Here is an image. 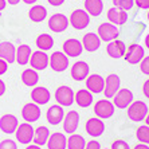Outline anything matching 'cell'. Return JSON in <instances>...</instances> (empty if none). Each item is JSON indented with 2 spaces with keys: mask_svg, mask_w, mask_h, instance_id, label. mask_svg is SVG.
<instances>
[{
  "mask_svg": "<svg viewBox=\"0 0 149 149\" xmlns=\"http://www.w3.org/2000/svg\"><path fill=\"white\" fill-rule=\"evenodd\" d=\"M140 69L145 75H149V56H144V59L140 62Z\"/></svg>",
  "mask_w": 149,
  "mask_h": 149,
  "instance_id": "74e56055",
  "label": "cell"
},
{
  "mask_svg": "<svg viewBox=\"0 0 149 149\" xmlns=\"http://www.w3.org/2000/svg\"><path fill=\"white\" fill-rule=\"evenodd\" d=\"M85 149H101V145H100V142H98L97 140H91V141H89L86 144Z\"/></svg>",
  "mask_w": 149,
  "mask_h": 149,
  "instance_id": "60d3db41",
  "label": "cell"
},
{
  "mask_svg": "<svg viewBox=\"0 0 149 149\" xmlns=\"http://www.w3.org/2000/svg\"><path fill=\"white\" fill-rule=\"evenodd\" d=\"M134 149H149V146L146 144H139V145H136Z\"/></svg>",
  "mask_w": 149,
  "mask_h": 149,
  "instance_id": "bcb514c9",
  "label": "cell"
},
{
  "mask_svg": "<svg viewBox=\"0 0 149 149\" xmlns=\"http://www.w3.org/2000/svg\"><path fill=\"white\" fill-rule=\"evenodd\" d=\"M19 1H20V0H7V3H10L11 6H16Z\"/></svg>",
  "mask_w": 149,
  "mask_h": 149,
  "instance_id": "c3c4849f",
  "label": "cell"
},
{
  "mask_svg": "<svg viewBox=\"0 0 149 149\" xmlns=\"http://www.w3.org/2000/svg\"><path fill=\"white\" fill-rule=\"evenodd\" d=\"M34 132H35V129L32 128V125L28 124V122H24V124H20L17 126L15 136H16V140L20 144L28 145L34 140Z\"/></svg>",
  "mask_w": 149,
  "mask_h": 149,
  "instance_id": "8992f818",
  "label": "cell"
},
{
  "mask_svg": "<svg viewBox=\"0 0 149 149\" xmlns=\"http://www.w3.org/2000/svg\"><path fill=\"white\" fill-rule=\"evenodd\" d=\"M145 46H146V49H149V34L145 36Z\"/></svg>",
  "mask_w": 149,
  "mask_h": 149,
  "instance_id": "816d5d0a",
  "label": "cell"
},
{
  "mask_svg": "<svg viewBox=\"0 0 149 149\" xmlns=\"http://www.w3.org/2000/svg\"><path fill=\"white\" fill-rule=\"evenodd\" d=\"M136 6L142 10H149V0H134Z\"/></svg>",
  "mask_w": 149,
  "mask_h": 149,
  "instance_id": "ab89813d",
  "label": "cell"
},
{
  "mask_svg": "<svg viewBox=\"0 0 149 149\" xmlns=\"http://www.w3.org/2000/svg\"><path fill=\"white\" fill-rule=\"evenodd\" d=\"M46 118L49 124L51 125H59L61 122L65 120V111L61 105H52L50 106L47 113H46Z\"/></svg>",
  "mask_w": 149,
  "mask_h": 149,
  "instance_id": "44dd1931",
  "label": "cell"
},
{
  "mask_svg": "<svg viewBox=\"0 0 149 149\" xmlns=\"http://www.w3.org/2000/svg\"><path fill=\"white\" fill-rule=\"evenodd\" d=\"M86 132L89 136L91 137H100V136L104 134L105 132V124L101 118H89L86 122Z\"/></svg>",
  "mask_w": 149,
  "mask_h": 149,
  "instance_id": "9a60e30c",
  "label": "cell"
},
{
  "mask_svg": "<svg viewBox=\"0 0 149 149\" xmlns=\"http://www.w3.org/2000/svg\"><path fill=\"white\" fill-rule=\"evenodd\" d=\"M36 46L40 51H49L54 46V39L49 34H40L36 38Z\"/></svg>",
  "mask_w": 149,
  "mask_h": 149,
  "instance_id": "d6a6232c",
  "label": "cell"
},
{
  "mask_svg": "<svg viewBox=\"0 0 149 149\" xmlns=\"http://www.w3.org/2000/svg\"><path fill=\"white\" fill-rule=\"evenodd\" d=\"M78 125H79V113L75 110H70L66 114L65 122H63V129H65V132L73 134V133L77 130V128H78Z\"/></svg>",
  "mask_w": 149,
  "mask_h": 149,
  "instance_id": "d4e9b609",
  "label": "cell"
},
{
  "mask_svg": "<svg viewBox=\"0 0 149 149\" xmlns=\"http://www.w3.org/2000/svg\"><path fill=\"white\" fill-rule=\"evenodd\" d=\"M70 22L63 14H54L49 19V28L52 32H63L69 27Z\"/></svg>",
  "mask_w": 149,
  "mask_h": 149,
  "instance_id": "4fadbf2b",
  "label": "cell"
},
{
  "mask_svg": "<svg viewBox=\"0 0 149 149\" xmlns=\"http://www.w3.org/2000/svg\"><path fill=\"white\" fill-rule=\"evenodd\" d=\"M142 93H144V95H145V97L149 100V79H146L145 82H144V86H142Z\"/></svg>",
  "mask_w": 149,
  "mask_h": 149,
  "instance_id": "7bdbcfd3",
  "label": "cell"
},
{
  "mask_svg": "<svg viewBox=\"0 0 149 149\" xmlns=\"http://www.w3.org/2000/svg\"><path fill=\"white\" fill-rule=\"evenodd\" d=\"M86 89L93 94L104 93L105 89V79L98 74H93L86 78Z\"/></svg>",
  "mask_w": 149,
  "mask_h": 149,
  "instance_id": "2e32d148",
  "label": "cell"
},
{
  "mask_svg": "<svg viewBox=\"0 0 149 149\" xmlns=\"http://www.w3.org/2000/svg\"><path fill=\"white\" fill-rule=\"evenodd\" d=\"M145 122H146V125L149 126V113H148V116L145 117Z\"/></svg>",
  "mask_w": 149,
  "mask_h": 149,
  "instance_id": "f5cc1de1",
  "label": "cell"
},
{
  "mask_svg": "<svg viewBox=\"0 0 149 149\" xmlns=\"http://www.w3.org/2000/svg\"><path fill=\"white\" fill-rule=\"evenodd\" d=\"M0 149H17V145L14 140H3L0 142Z\"/></svg>",
  "mask_w": 149,
  "mask_h": 149,
  "instance_id": "8d00e7d4",
  "label": "cell"
},
{
  "mask_svg": "<svg viewBox=\"0 0 149 149\" xmlns=\"http://www.w3.org/2000/svg\"><path fill=\"white\" fill-rule=\"evenodd\" d=\"M89 73H90V67L86 62L83 61H79V62H75L71 66V77H73L74 81H85L89 77Z\"/></svg>",
  "mask_w": 149,
  "mask_h": 149,
  "instance_id": "e0dca14e",
  "label": "cell"
},
{
  "mask_svg": "<svg viewBox=\"0 0 149 149\" xmlns=\"http://www.w3.org/2000/svg\"><path fill=\"white\" fill-rule=\"evenodd\" d=\"M51 6H54V7H59V6H62L63 3H65V0H47Z\"/></svg>",
  "mask_w": 149,
  "mask_h": 149,
  "instance_id": "ee69618b",
  "label": "cell"
},
{
  "mask_svg": "<svg viewBox=\"0 0 149 149\" xmlns=\"http://www.w3.org/2000/svg\"><path fill=\"white\" fill-rule=\"evenodd\" d=\"M49 137H50L49 128H46V126H39V128L35 129L34 140H32V142H34L35 145H38V146H43L45 144H47Z\"/></svg>",
  "mask_w": 149,
  "mask_h": 149,
  "instance_id": "f1b7e54d",
  "label": "cell"
},
{
  "mask_svg": "<svg viewBox=\"0 0 149 149\" xmlns=\"http://www.w3.org/2000/svg\"><path fill=\"white\" fill-rule=\"evenodd\" d=\"M26 4H34V3H36L38 0H23Z\"/></svg>",
  "mask_w": 149,
  "mask_h": 149,
  "instance_id": "f907efd6",
  "label": "cell"
},
{
  "mask_svg": "<svg viewBox=\"0 0 149 149\" xmlns=\"http://www.w3.org/2000/svg\"><path fill=\"white\" fill-rule=\"evenodd\" d=\"M136 136H137V140H139L141 144H149V126L148 125H142L137 129L136 132Z\"/></svg>",
  "mask_w": 149,
  "mask_h": 149,
  "instance_id": "e575fe53",
  "label": "cell"
},
{
  "mask_svg": "<svg viewBox=\"0 0 149 149\" xmlns=\"http://www.w3.org/2000/svg\"><path fill=\"white\" fill-rule=\"evenodd\" d=\"M69 22L75 30H85L90 23V17H89V14L86 11L75 10L71 12Z\"/></svg>",
  "mask_w": 149,
  "mask_h": 149,
  "instance_id": "3957f363",
  "label": "cell"
},
{
  "mask_svg": "<svg viewBox=\"0 0 149 149\" xmlns=\"http://www.w3.org/2000/svg\"><path fill=\"white\" fill-rule=\"evenodd\" d=\"M111 149H130L129 148V144L125 142L124 140H117L111 144Z\"/></svg>",
  "mask_w": 149,
  "mask_h": 149,
  "instance_id": "f35d334b",
  "label": "cell"
},
{
  "mask_svg": "<svg viewBox=\"0 0 149 149\" xmlns=\"http://www.w3.org/2000/svg\"><path fill=\"white\" fill-rule=\"evenodd\" d=\"M148 116V106L145 102L142 101H134L129 105L128 108V117L132 120L133 122H140L142 120H145Z\"/></svg>",
  "mask_w": 149,
  "mask_h": 149,
  "instance_id": "6da1fadb",
  "label": "cell"
},
{
  "mask_svg": "<svg viewBox=\"0 0 149 149\" xmlns=\"http://www.w3.org/2000/svg\"><path fill=\"white\" fill-rule=\"evenodd\" d=\"M31 98L32 102L36 105H46L49 104V101L51 100V93L47 87L43 86H36L32 89L31 91Z\"/></svg>",
  "mask_w": 149,
  "mask_h": 149,
  "instance_id": "ac0fdd59",
  "label": "cell"
},
{
  "mask_svg": "<svg viewBox=\"0 0 149 149\" xmlns=\"http://www.w3.org/2000/svg\"><path fill=\"white\" fill-rule=\"evenodd\" d=\"M133 93L129 89H121L118 90L117 94H116L113 100H114V106L118 109H125V108H129V105L133 102Z\"/></svg>",
  "mask_w": 149,
  "mask_h": 149,
  "instance_id": "7c38bea8",
  "label": "cell"
},
{
  "mask_svg": "<svg viewBox=\"0 0 149 149\" xmlns=\"http://www.w3.org/2000/svg\"><path fill=\"white\" fill-rule=\"evenodd\" d=\"M30 65L34 70L36 71H40V70H45L46 67L50 65V58L49 55L46 54L45 51H35L31 54V58H30Z\"/></svg>",
  "mask_w": 149,
  "mask_h": 149,
  "instance_id": "30bf717a",
  "label": "cell"
},
{
  "mask_svg": "<svg viewBox=\"0 0 149 149\" xmlns=\"http://www.w3.org/2000/svg\"><path fill=\"white\" fill-rule=\"evenodd\" d=\"M31 47L28 45H20L16 49V62L22 66H24L30 62V58H31Z\"/></svg>",
  "mask_w": 149,
  "mask_h": 149,
  "instance_id": "83f0119b",
  "label": "cell"
},
{
  "mask_svg": "<svg viewBox=\"0 0 149 149\" xmlns=\"http://www.w3.org/2000/svg\"><path fill=\"white\" fill-rule=\"evenodd\" d=\"M145 56V51H144V47H141L137 43H133V45L129 46V49L125 52V61L129 63V65H137L144 59Z\"/></svg>",
  "mask_w": 149,
  "mask_h": 149,
  "instance_id": "52a82bcc",
  "label": "cell"
},
{
  "mask_svg": "<svg viewBox=\"0 0 149 149\" xmlns=\"http://www.w3.org/2000/svg\"><path fill=\"white\" fill-rule=\"evenodd\" d=\"M22 82L26 86H36V83L39 82V74L34 69H26L22 73Z\"/></svg>",
  "mask_w": 149,
  "mask_h": 149,
  "instance_id": "4dcf8cb0",
  "label": "cell"
},
{
  "mask_svg": "<svg viewBox=\"0 0 149 149\" xmlns=\"http://www.w3.org/2000/svg\"><path fill=\"white\" fill-rule=\"evenodd\" d=\"M40 108L39 105L34 104V102H30V104H26L24 108L22 109V117L26 122L28 124H32V122H36L40 118Z\"/></svg>",
  "mask_w": 149,
  "mask_h": 149,
  "instance_id": "9c48e42d",
  "label": "cell"
},
{
  "mask_svg": "<svg viewBox=\"0 0 149 149\" xmlns=\"http://www.w3.org/2000/svg\"><path fill=\"white\" fill-rule=\"evenodd\" d=\"M49 149H66L67 148V139L63 133H52L50 134L49 141H47Z\"/></svg>",
  "mask_w": 149,
  "mask_h": 149,
  "instance_id": "484cf974",
  "label": "cell"
},
{
  "mask_svg": "<svg viewBox=\"0 0 149 149\" xmlns=\"http://www.w3.org/2000/svg\"><path fill=\"white\" fill-rule=\"evenodd\" d=\"M26 149H42V148H40V146H38V145H35V144H34V145H28Z\"/></svg>",
  "mask_w": 149,
  "mask_h": 149,
  "instance_id": "681fc988",
  "label": "cell"
},
{
  "mask_svg": "<svg viewBox=\"0 0 149 149\" xmlns=\"http://www.w3.org/2000/svg\"><path fill=\"white\" fill-rule=\"evenodd\" d=\"M118 34H120V31H118L117 26L111 24V23H102V24L98 27V36H100L101 40L104 42H111L114 40V39L118 38Z\"/></svg>",
  "mask_w": 149,
  "mask_h": 149,
  "instance_id": "ba28073f",
  "label": "cell"
},
{
  "mask_svg": "<svg viewBox=\"0 0 149 149\" xmlns=\"http://www.w3.org/2000/svg\"><path fill=\"white\" fill-rule=\"evenodd\" d=\"M108 19L111 24L124 26L128 22V12L124 10H120L117 7H113L108 11Z\"/></svg>",
  "mask_w": 149,
  "mask_h": 149,
  "instance_id": "603a6c76",
  "label": "cell"
},
{
  "mask_svg": "<svg viewBox=\"0 0 149 149\" xmlns=\"http://www.w3.org/2000/svg\"><path fill=\"white\" fill-rule=\"evenodd\" d=\"M106 52L108 55L113 59H120L122 56H125V52H126V46L122 40H118L114 39L108 43V47H106Z\"/></svg>",
  "mask_w": 149,
  "mask_h": 149,
  "instance_id": "5bb4252c",
  "label": "cell"
},
{
  "mask_svg": "<svg viewBox=\"0 0 149 149\" xmlns=\"http://www.w3.org/2000/svg\"><path fill=\"white\" fill-rule=\"evenodd\" d=\"M101 42L102 40H101L100 36H98L95 32H87L82 39V46L86 51L94 52L101 47Z\"/></svg>",
  "mask_w": 149,
  "mask_h": 149,
  "instance_id": "cb8c5ba5",
  "label": "cell"
},
{
  "mask_svg": "<svg viewBox=\"0 0 149 149\" xmlns=\"http://www.w3.org/2000/svg\"><path fill=\"white\" fill-rule=\"evenodd\" d=\"M50 67L56 73H63L69 67V58L65 52L55 51L50 56Z\"/></svg>",
  "mask_w": 149,
  "mask_h": 149,
  "instance_id": "277c9868",
  "label": "cell"
},
{
  "mask_svg": "<svg viewBox=\"0 0 149 149\" xmlns=\"http://www.w3.org/2000/svg\"><path fill=\"white\" fill-rule=\"evenodd\" d=\"M6 93V83H4L3 79H0V97Z\"/></svg>",
  "mask_w": 149,
  "mask_h": 149,
  "instance_id": "f6af8a7d",
  "label": "cell"
},
{
  "mask_svg": "<svg viewBox=\"0 0 149 149\" xmlns=\"http://www.w3.org/2000/svg\"><path fill=\"white\" fill-rule=\"evenodd\" d=\"M19 122L17 118L12 114H4L3 117L0 118V130L6 134H12L16 132Z\"/></svg>",
  "mask_w": 149,
  "mask_h": 149,
  "instance_id": "d6986e66",
  "label": "cell"
},
{
  "mask_svg": "<svg viewBox=\"0 0 149 149\" xmlns=\"http://www.w3.org/2000/svg\"><path fill=\"white\" fill-rule=\"evenodd\" d=\"M63 52L66 54L67 56H71V58H75V56H79L83 51V46L79 40L77 39H67L62 46Z\"/></svg>",
  "mask_w": 149,
  "mask_h": 149,
  "instance_id": "ffe728a7",
  "label": "cell"
},
{
  "mask_svg": "<svg viewBox=\"0 0 149 149\" xmlns=\"http://www.w3.org/2000/svg\"><path fill=\"white\" fill-rule=\"evenodd\" d=\"M6 4H7V0H0V11H3L6 8Z\"/></svg>",
  "mask_w": 149,
  "mask_h": 149,
  "instance_id": "7dc6e473",
  "label": "cell"
},
{
  "mask_svg": "<svg viewBox=\"0 0 149 149\" xmlns=\"http://www.w3.org/2000/svg\"><path fill=\"white\" fill-rule=\"evenodd\" d=\"M146 16H148V20H149V11H148V15H146Z\"/></svg>",
  "mask_w": 149,
  "mask_h": 149,
  "instance_id": "db71d44e",
  "label": "cell"
},
{
  "mask_svg": "<svg viewBox=\"0 0 149 149\" xmlns=\"http://www.w3.org/2000/svg\"><path fill=\"white\" fill-rule=\"evenodd\" d=\"M113 4H114V7L120 8V10L129 11L134 6V0H113Z\"/></svg>",
  "mask_w": 149,
  "mask_h": 149,
  "instance_id": "d590c367",
  "label": "cell"
},
{
  "mask_svg": "<svg viewBox=\"0 0 149 149\" xmlns=\"http://www.w3.org/2000/svg\"><path fill=\"white\" fill-rule=\"evenodd\" d=\"M75 102L79 108H89L93 104V93L87 89H81L75 93Z\"/></svg>",
  "mask_w": 149,
  "mask_h": 149,
  "instance_id": "4316f807",
  "label": "cell"
},
{
  "mask_svg": "<svg viewBox=\"0 0 149 149\" xmlns=\"http://www.w3.org/2000/svg\"><path fill=\"white\" fill-rule=\"evenodd\" d=\"M47 16V10L43 6H34L31 10L28 11V17L35 23H40Z\"/></svg>",
  "mask_w": 149,
  "mask_h": 149,
  "instance_id": "1f68e13d",
  "label": "cell"
},
{
  "mask_svg": "<svg viewBox=\"0 0 149 149\" xmlns=\"http://www.w3.org/2000/svg\"><path fill=\"white\" fill-rule=\"evenodd\" d=\"M8 65H10V63H7L4 59H0V75H3V74L7 73Z\"/></svg>",
  "mask_w": 149,
  "mask_h": 149,
  "instance_id": "b9f144b4",
  "label": "cell"
},
{
  "mask_svg": "<svg viewBox=\"0 0 149 149\" xmlns=\"http://www.w3.org/2000/svg\"><path fill=\"white\" fill-rule=\"evenodd\" d=\"M120 85H121V79L117 74H110L108 78L105 79V89H104V95L106 98H113L120 90Z\"/></svg>",
  "mask_w": 149,
  "mask_h": 149,
  "instance_id": "8fae6325",
  "label": "cell"
},
{
  "mask_svg": "<svg viewBox=\"0 0 149 149\" xmlns=\"http://www.w3.org/2000/svg\"><path fill=\"white\" fill-rule=\"evenodd\" d=\"M86 141L81 134H71L67 139V149H85Z\"/></svg>",
  "mask_w": 149,
  "mask_h": 149,
  "instance_id": "836d02e7",
  "label": "cell"
},
{
  "mask_svg": "<svg viewBox=\"0 0 149 149\" xmlns=\"http://www.w3.org/2000/svg\"><path fill=\"white\" fill-rule=\"evenodd\" d=\"M0 59H4L7 63H14L16 61V49L11 42L0 43Z\"/></svg>",
  "mask_w": 149,
  "mask_h": 149,
  "instance_id": "7402d4cb",
  "label": "cell"
},
{
  "mask_svg": "<svg viewBox=\"0 0 149 149\" xmlns=\"http://www.w3.org/2000/svg\"><path fill=\"white\" fill-rule=\"evenodd\" d=\"M55 100L58 105L69 108L74 104L75 101V94H74L73 89L69 86H59L55 90Z\"/></svg>",
  "mask_w": 149,
  "mask_h": 149,
  "instance_id": "7a4b0ae2",
  "label": "cell"
},
{
  "mask_svg": "<svg viewBox=\"0 0 149 149\" xmlns=\"http://www.w3.org/2000/svg\"><path fill=\"white\" fill-rule=\"evenodd\" d=\"M114 104H111L109 100H100L97 104L94 105V113L98 118H110L114 114Z\"/></svg>",
  "mask_w": 149,
  "mask_h": 149,
  "instance_id": "5b68a950",
  "label": "cell"
},
{
  "mask_svg": "<svg viewBox=\"0 0 149 149\" xmlns=\"http://www.w3.org/2000/svg\"><path fill=\"white\" fill-rule=\"evenodd\" d=\"M85 10L91 16H100L104 11L102 0H85Z\"/></svg>",
  "mask_w": 149,
  "mask_h": 149,
  "instance_id": "f546056e",
  "label": "cell"
}]
</instances>
